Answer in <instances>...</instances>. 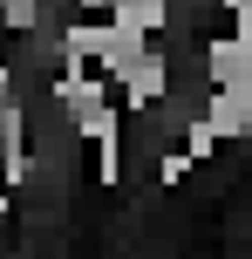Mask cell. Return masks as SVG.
Here are the masks:
<instances>
[{
  "instance_id": "obj_1",
  "label": "cell",
  "mask_w": 252,
  "mask_h": 259,
  "mask_svg": "<svg viewBox=\"0 0 252 259\" xmlns=\"http://www.w3.org/2000/svg\"><path fill=\"white\" fill-rule=\"evenodd\" d=\"M205 68H212L218 89H252V41H239L232 27L212 34V41H205Z\"/></svg>"
},
{
  "instance_id": "obj_2",
  "label": "cell",
  "mask_w": 252,
  "mask_h": 259,
  "mask_svg": "<svg viewBox=\"0 0 252 259\" xmlns=\"http://www.w3.org/2000/svg\"><path fill=\"white\" fill-rule=\"evenodd\" d=\"M205 116H212V130L225 143H252V89H212Z\"/></svg>"
},
{
  "instance_id": "obj_3",
  "label": "cell",
  "mask_w": 252,
  "mask_h": 259,
  "mask_svg": "<svg viewBox=\"0 0 252 259\" xmlns=\"http://www.w3.org/2000/svg\"><path fill=\"white\" fill-rule=\"evenodd\" d=\"M41 21H48V14H41V0H7V27H14V34H41Z\"/></svg>"
},
{
  "instance_id": "obj_4",
  "label": "cell",
  "mask_w": 252,
  "mask_h": 259,
  "mask_svg": "<svg viewBox=\"0 0 252 259\" xmlns=\"http://www.w3.org/2000/svg\"><path fill=\"white\" fill-rule=\"evenodd\" d=\"M225 14H232V34L252 41V0H225Z\"/></svg>"
}]
</instances>
